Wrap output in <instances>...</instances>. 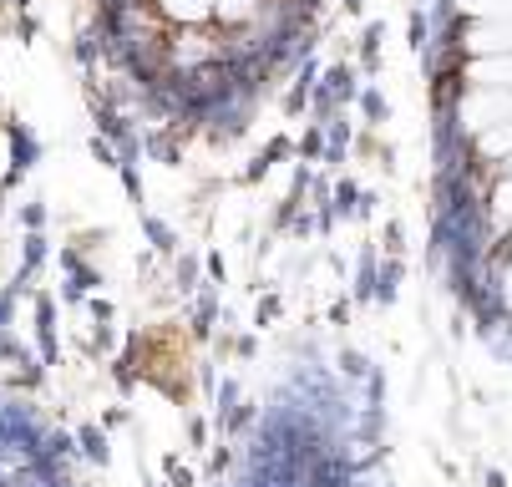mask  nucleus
Segmentation results:
<instances>
[{"label": "nucleus", "mask_w": 512, "mask_h": 487, "mask_svg": "<svg viewBox=\"0 0 512 487\" xmlns=\"http://www.w3.org/2000/svg\"><path fill=\"white\" fill-rule=\"evenodd\" d=\"M345 411L325 381H295L254 422L229 487H360Z\"/></svg>", "instance_id": "nucleus-1"}, {"label": "nucleus", "mask_w": 512, "mask_h": 487, "mask_svg": "<svg viewBox=\"0 0 512 487\" xmlns=\"http://www.w3.org/2000/svg\"><path fill=\"white\" fill-rule=\"evenodd\" d=\"M0 487H77L51 427L21 401H0Z\"/></svg>", "instance_id": "nucleus-2"}]
</instances>
